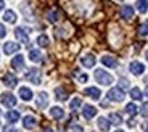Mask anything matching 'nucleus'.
<instances>
[{"mask_svg": "<svg viewBox=\"0 0 148 132\" xmlns=\"http://www.w3.org/2000/svg\"><path fill=\"white\" fill-rule=\"evenodd\" d=\"M93 77H95V81L98 82V84H101V85H110V84H113V81H114V77L111 76L110 73H106L105 69H95Z\"/></svg>", "mask_w": 148, "mask_h": 132, "instance_id": "obj_1", "label": "nucleus"}, {"mask_svg": "<svg viewBox=\"0 0 148 132\" xmlns=\"http://www.w3.org/2000/svg\"><path fill=\"white\" fill-rule=\"evenodd\" d=\"M124 97H126L124 95V90H122L121 87H114L108 92L106 98L110 100V102H124Z\"/></svg>", "mask_w": 148, "mask_h": 132, "instance_id": "obj_2", "label": "nucleus"}, {"mask_svg": "<svg viewBox=\"0 0 148 132\" xmlns=\"http://www.w3.org/2000/svg\"><path fill=\"white\" fill-rule=\"evenodd\" d=\"M0 102L3 103L5 107L13 108L16 105V97L13 95V94H10V92H5V94H2V95H0Z\"/></svg>", "mask_w": 148, "mask_h": 132, "instance_id": "obj_3", "label": "nucleus"}, {"mask_svg": "<svg viewBox=\"0 0 148 132\" xmlns=\"http://www.w3.org/2000/svg\"><path fill=\"white\" fill-rule=\"evenodd\" d=\"M26 79L31 81L32 84H40V71L37 68H31L26 71Z\"/></svg>", "mask_w": 148, "mask_h": 132, "instance_id": "obj_4", "label": "nucleus"}, {"mask_svg": "<svg viewBox=\"0 0 148 132\" xmlns=\"http://www.w3.org/2000/svg\"><path fill=\"white\" fill-rule=\"evenodd\" d=\"M15 36L18 37V41L23 42V44H27L29 42V29L27 28H16Z\"/></svg>", "mask_w": 148, "mask_h": 132, "instance_id": "obj_5", "label": "nucleus"}, {"mask_svg": "<svg viewBox=\"0 0 148 132\" xmlns=\"http://www.w3.org/2000/svg\"><path fill=\"white\" fill-rule=\"evenodd\" d=\"M129 71L134 76H140V74H143L145 66H143V63H140V61H132L129 65Z\"/></svg>", "mask_w": 148, "mask_h": 132, "instance_id": "obj_6", "label": "nucleus"}, {"mask_svg": "<svg viewBox=\"0 0 148 132\" xmlns=\"http://www.w3.org/2000/svg\"><path fill=\"white\" fill-rule=\"evenodd\" d=\"M19 50V44L18 42H5L3 45V53L5 55H13Z\"/></svg>", "mask_w": 148, "mask_h": 132, "instance_id": "obj_7", "label": "nucleus"}, {"mask_svg": "<svg viewBox=\"0 0 148 132\" xmlns=\"http://www.w3.org/2000/svg\"><path fill=\"white\" fill-rule=\"evenodd\" d=\"M48 107V94L47 92H40L39 95H37V108H40V110H44V108Z\"/></svg>", "mask_w": 148, "mask_h": 132, "instance_id": "obj_8", "label": "nucleus"}, {"mask_svg": "<svg viewBox=\"0 0 148 132\" xmlns=\"http://www.w3.org/2000/svg\"><path fill=\"white\" fill-rule=\"evenodd\" d=\"M81 63H82V66H85V68H93V66H95V63H97L95 55H92V53H87V55H84V56L81 58Z\"/></svg>", "mask_w": 148, "mask_h": 132, "instance_id": "obj_9", "label": "nucleus"}, {"mask_svg": "<svg viewBox=\"0 0 148 132\" xmlns=\"http://www.w3.org/2000/svg\"><path fill=\"white\" fill-rule=\"evenodd\" d=\"M11 68L15 71H21L24 68V56L23 55H16L15 58L11 60Z\"/></svg>", "mask_w": 148, "mask_h": 132, "instance_id": "obj_10", "label": "nucleus"}, {"mask_svg": "<svg viewBox=\"0 0 148 132\" xmlns=\"http://www.w3.org/2000/svg\"><path fill=\"white\" fill-rule=\"evenodd\" d=\"M3 84L7 85L8 89H13L18 85V77L13 76V74H5L3 76Z\"/></svg>", "mask_w": 148, "mask_h": 132, "instance_id": "obj_11", "label": "nucleus"}, {"mask_svg": "<svg viewBox=\"0 0 148 132\" xmlns=\"http://www.w3.org/2000/svg\"><path fill=\"white\" fill-rule=\"evenodd\" d=\"M101 63H103V66H106V68H118V60H116L114 56H110V55L101 56Z\"/></svg>", "mask_w": 148, "mask_h": 132, "instance_id": "obj_12", "label": "nucleus"}, {"mask_svg": "<svg viewBox=\"0 0 148 132\" xmlns=\"http://www.w3.org/2000/svg\"><path fill=\"white\" fill-rule=\"evenodd\" d=\"M23 126H24V129H34L37 126V119L34 116H31V114H27V116H24V119H23Z\"/></svg>", "mask_w": 148, "mask_h": 132, "instance_id": "obj_13", "label": "nucleus"}, {"mask_svg": "<svg viewBox=\"0 0 148 132\" xmlns=\"http://www.w3.org/2000/svg\"><path fill=\"white\" fill-rule=\"evenodd\" d=\"M97 124H98V129H100L101 132H108L111 127V122L108 118H98V121H97Z\"/></svg>", "mask_w": 148, "mask_h": 132, "instance_id": "obj_14", "label": "nucleus"}, {"mask_svg": "<svg viewBox=\"0 0 148 132\" xmlns=\"http://www.w3.org/2000/svg\"><path fill=\"white\" fill-rule=\"evenodd\" d=\"M82 114H84L85 119H92V118L97 114V108L92 107V105H85L84 110H82Z\"/></svg>", "mask_w": 148, "mask_h": 132, "instance_id": "obj_15", "label": "nucleus"}, {"mask_svg": "<svg viewBox=\"0 0 148 132\" xmlns=\"http://www.w3.org/2000/svg\"><path fill=\"white\" fill-rule=\"evenodd\" d=\"M55 97H56L58 102H64V100H68L69 94H68V90H64L63 87H56L55 89Z\"/></svg>", "mask_w": 148, "mask_h": 132, "instance_id": "obj_16", "label": "nucleus"}, {"mask_svg": "<svg viewBox=\"0 0 148 132\" xmlns=\"http://www.w3.org/2000/svg\"><path fill=\"white\" fill-rule=\"evenodd\" d=\"M16 19H18V16H16V13H15L13 10H7V11L3 13V21L10 23V24H15Z\"/></svg>", "mask_w": 148, "mask_h": 132, "instance_id": "obj_17", "label": "nucleus"}, {"mask_svg": "<svg viewBox=\"0 0 148 132\" xmlns=\"http://www.w3.org/2000/svg\"><path fill=\"white\" fill-rule=\"evenodd\" d=\"M121 16L124 19H130L134 16V7H130V5H124V7L121 8Z\"/></svg>", "mask_w": 148, "mask_h": 132, "instance_id": "obj_18", "label": "nucleus"}, {"mask_svg": "<svg viewBox=\"0 0 148 132\" xmlns=\"http://www.w3.org/2000/svg\"><path fill=\"white\" fill-rule=\"evenodd\" d=\"M85 94H87L90 98L98 100V98H100V95H101V90H100V89H97V87H87V89H85Z\"/></svg>", "mask_w": 148, "mask_h": 132, "instance_id": "obj_19", "label": "nucleus"}, {"mask_svg": "<svg viewBox=\"0 0 148 132\" xmlns=\"http://www.w3.org/2000/svg\"><path fill=\"white\" fill-rule=\"evenodd\" d=\"M19 97H21L24 102H29V100L32 98V90H31L29 87H21L19 89Z\"/></svg>", "mask_w": 148, "mask_h": 132, "instance_id": "obj_20", "label": "nucleus"}, {"mask_svg": "<svg viewBox=\"0 0 148 132\" xmlns=\"http://www.w3.org/2000/svg\"><path fill=\"white\" fill-rule=\"evenodd\" d=\"M5 119H7L10 124H15V122L19 119V113H18V111H15V110H10L7 114H5Z\"/></svg>", "mask_w": 148, "mask_h": 132, "instance_id": "obj_21", "label": "nucleus"}, {"mask_svg": "<svg viewBox=\"0 0 148 132\" xmlns=\"http://www.w3.org/2000/svg\"><path fill=\"white\" fill-rule=\"evenodd\" d=\"M50 114H52L53 119H63L64 118V111L60 107H53L52 110H50Z\"/></svg>", "mask_w": 148, "mask_h": 132, "instance_id": "obj_22", "label": "nucleus"}, {"mask_svg": "<svg viewBox=\"0 0 148 132\" xmlns=\"http://www.w3.org/2000/svg\"><path fill=\"white\" fill-rule=\"evenodd\" d=\"M108 119H110V122H113V124H116V126L122 124V118L119 116L118 113H111L110 116H108Z\"/></svg>", "mask_w": 148, "mask_h": 132, "instance_id": "obj_23", "label": "nucleus"}, {"mask_svg": "<svg viewBox=\"0 0 148 132\" xmlns=\"http://www.w3.org/2000/svg\"><path fill=\"white\" fill-rule=\"evenodd\" d=\"M135 7H137V10L140 11V13H147V10H148V2H147V0H137Z\"/></svg>", "mask_w": 148, "mask_h": 132, "instance_id": "obj_24", "label": "nucleus"}, {"mask_svg": "<svg viewBox=\"0 0 148 132\" xmlns=\"http://www.w3.org/2000/svg\"><path fill=\"white\" fill-rule=\"evenodd\" d=\"M130 97H132V100H135V102H138V100H142V92H140V89L138 87H134V89H130Z\"/></svg>", "mask_w": 148, "mask_h": 132, "instance_id": "obj_25", "label": "nucleus"}, {"mask_svg": "<svg viewBox=\"0 0 148 132\" xmlns=\"http://www.w3.org/2000/svg\"><path fill=\"white\" fill-rule=\"evenodd\" d=\"M47 18H48V21L56 23V21H58V18H60V11L58 10H50L47 13Z\"/></svg>", "mask_w": 148, "mask_h": 132, "instance_id": "obj_26", "label": "nucleus"}, {"mask_svg": "<svg viewBox=\"0 0 148 132\" xmlns=\"http://www.w3.org/2000/svg\"><path fill=\"white\" fill-rule=\"evenodd\" d=\"M48 36H45V34H40V36L37 37V45H39V47H47L48 45Z\"/></svg>", "mask_w": 148, "mask_h": 132, "instance_id": "obj_27", "label": "nucleus"}, {"mask_svg": "<svg viewBox=\"0 0 148 132\" xmlns=\"http://www.w3.org/2000/svg\"><path fill=\"white\" fill-rule=\"evenodd\" d=\"M29 58L32 60V61H39V60L42 58V53H40V50H36V48H32V50H29Z\"/></svg>", "mask_w": 148, "mask_h": 132, "instance_id": "obj_28", "label": "nucleus"}, {"mask_svg": "<svg viewBox=\"0 0 148 132\" xmlns=\"http://www.w3.org/2000/svg\"><path fill=\"white\" fill-rule=\"evenodd\" d=\"M126 111L129 113V116H135V114H137V107H135V103H127Z\"/></svg>", "mask_w": 148, "mask_h": 132, "instance_id": "obj_29", "label": "nucleus"}, {"mask_svg": "<svg viewBox=\"0 0 148 132\" xmlns=\"http://www.w3.org/2000/svg\"><path fill=\"white\" fill-rule=\"evenodd\" d=\"M138 34H140L142 37H147L148 36V21L142 23L140 28H138Z\"/></svg>", "mask_w": 148, "mask_h": 132, "instance_id": "obj_30", "label": "nucleus"}, {"mask_svg": "<svg viewBox=\"0 0 148 132\" xmlns=\"http://www.w3.org/2000/svg\"><path fill=\"white\" fill-rule=\"evenodd\" d=\"M82 105V100L79 98V97H76V98H73V102L69 103V107H71V110H77L79 107Z\"/></svg>", "mask_w": 148, "mask_h": 132, "instance_id": "obj_31", "label": "nucleus"}, {"mask_svg": "<svg viewBox=\"0 0 148 132\" xmlns=\"http://www.w3.org/2000/svg\"><path fill=\"white\" fill-rule=\"evenodd\" d=\"M76 77H77V81L79 82H82V84H85V82L89 81V77H87V74H84V73H76Z\"/></svg>", "mask_w": 148, "mask_h": 132, "instance_id": "obj_32", "label": "nucleus"}, {"mask_svg": "<svg viewBox=\"0 0 148 132\" xmlns=\"http://www.w3.org/2000/svg\"><path fill=\"white\" fill-rule=\"evenodd\" d=\"M140 114H142L143 118H148V102L142 105V108H140Z\"/></svg>", "mask_w": 148, "mask_h": 132, "instance_id": "obj_33", "label": "nucleus"}, {"mask_svg": "<svg viewBox=\"0 0 148 132\" xmlns=\"http://www.w3.org/2000/svg\"><path fill=\"white\" fill-rule=\"evenodd\" d=\"M119 85H121L122 90H126V89L129 87V81H127V79H121V81H119Z\"/></svg>", "mask_w": 148, "mask_h": 132, "instance_id": "obj_34", "label": "nucleus"}, {"mask_svg": "<svg viewBox=\"0 0 148 132\" xmlns=\"http://www.w3.org/2000/svg\"><path fill=\"white\" fill-rule=\"evenodd\" d=\"M5 36H7V29H5L3 24H0V39H3Z\"/></svg>", "mask_w": 148, "mask_h": 132, "instance_id": "obj_35", "label": "nucleus"}, {"mask_svg": "<svg viewBox=\"0 0 148 132\" xmlns=\"http://www.w3.org/2000/svg\"><path fill=\"white\" fill-rule=\"evenodd\" d=\"M3 132H19L16 127H11V126H5L3 127Z\"/></svg>", "mask_w": 148, "mask_h": 132, "instance_id": "obj_36", "label": "nucleus"}, {"mask_svg": "<svg viewBox=\"0 0 148 132\" xmlns=\"http://www.w3.org/2000/svg\"><path fill=\"white\" fill-rule=\"evenodd\" d=\"M73 132H84V129H82V126H74L73 127Z\"/></svg>", "mask_w": 148, "mask_h": 132, "instance_id": "obj_37", "label": "nucleus"}, {"mask_svg": "<svg viewBox=\"0 0 148 132\" xmlns=\"http://www.w3.org/2000/svg\"><path fill=\"white\" fill-rule=\"evenodd\" d=\"M3 8H5V2H3V0H0V11L3 10Z\"/></svg>", "mask_w": 148, "mask_h": 132, "instance_id": "obj_38", "label": "nucleus"}, {"mask_svg": "<svg viewBox=\"0 0 148 132\" xmlns=\"http://www.w3.org/2000/svg\"><path fill=\"white\" fill-rule=\"evenodd\" d=\"M127 124H129V126H130V127H134V126H135V121H134V119H130V121H129V122H127Z\"/></svg>", "mask_w": 148, "mask_h": 132, "instance_id": "obj_39", "label": "nucleus"}, {"mask_svg": "<svg viewBox=\"0 0 148 132\" xmlns=\"http://www.w3.org/2000/svg\"><path fill=\"white\" fill-rule=\"evenodd\" d=\"M145 97H147V98H148V87L145 89Z\"/></svg>", "mask_w": 148, "mask_h": 132, "instance_id": "obj_40", "label": "nucleus"}, {"mask_svg": "<svg viewBox=\"0 0 148 132\" xmlns=\"http://www.w3.org/2000/svg\"><path fill=\"white\" fill-rule=\"evenodd\" d=\"M44 132H53V131H52V129H50V127H47V129H45Z\"/></svg>", "mask_w": 148, "mask_h": 132, "instance_id": "obj_41", "label": "nucleus"}, {"mask_svg": "<svg viewBox=\"0 0 148 132\" xmlns=\"http://www.w3.org/2000/svg\"><path fill=\"white\" fill-rule=\"evenodd\" d=\"M145 56H147V61H148V50H147V53H145Z\"/></svg>", "mask_w": 148, "mask_h": 132, "instance_id": "obj_42", "label": "nucleus"}, {"mask_svg": "<svg viewBox=\"0 0 148 132\" xmlns=\"http://www.w3.org/2000/svg\"><path fill=\"white\" fill-rule=\"evenodd\" d=\"M145 131H147V132H148V124H147V126H145Z\"/></svg>", "mask_w": 148, "mask_h": 132, "instance_id": "obj_43", "label": "nucleus"}, {"mask_svg": "<svg viewBox=\"0 0 148 132\" xmlns=\"http://www.w3.org/2000/svg\"><path fill=\"white\" fill-rule=\"evenodd\" d=\"M116 132H122V131H116Z\"/></svg>", "mask_w": 148, "mask_h": 132, "instance_id": "obj_44", "label": "nucleus"}, {"mask_svg": "<svg viewBox=\"0 0 148 132\" xmlns=\"http://www.w3.org/2000/svg\"><path fill=\"white\" fill-rule=\"evenodd\" d=\"M0 114H2V111H0Z\"/></svg>", "mask_w": 148, "mask_h": 132, "instance_id": "obj_45", "label": "nucleus"}, {"mask_svg": "<svg viewBox=\"0 0 148 132\" xmlns=\"http://www.w3.org/2000/svg\"><path fill=\"white\" fill-rule=\"evenodd\" d=\"M119 2H122V0H119Z\"/></svg>", "mask_w": 148, "mask_h": 132, "instance_id": "obj_46", "label": "nucleus"}]
</instances>
